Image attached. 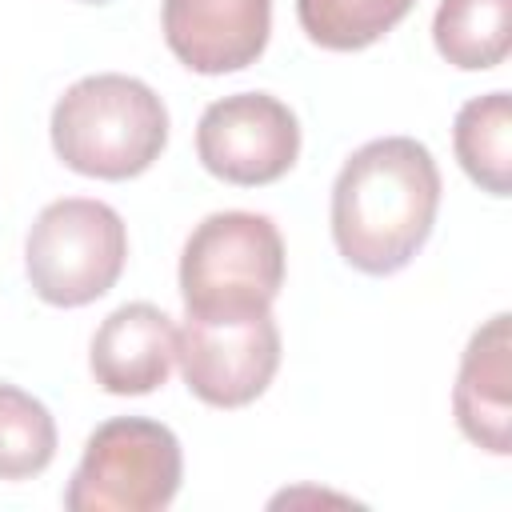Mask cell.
<instances>
[{
    "label": "cell",
    "instance_id": "obj_13",
    "mask_svg": "<svg viewBox=\"0 0 512 512\" xmlns=\"http://www.w3.org/2000/svg\"><path fill=\"white\" fill-rule=\"evenodd\" d=\"M416 0H296L304 36L328 52H360L384 40Z\"/></svg>",
    "mask_w": 512,
    "mask_h": 512
},
{
    "label": "cell",
    "instance_id": "obj_6",
    "mask_svg": "<svg viewBox=\"0 0 512 512\" xmlns=\"http://www.w3.org/2000/svg\"><path fill=\"white\" fill-rule=\"evenodd\" d=\"M196 156L208 176L236 188H264L292 172L300 156V120L272 92H232L204 108Z\"/></svg>",
    "mask_w": 512,
    "mask_h": 512
},
{
    "label": "cell",
    "instance_id": "obj_11",
    "mask_svg": "<svg viewBox=\"0 0 512 512\" xmlns=\"http://www.w3.org/2000/svg\"><path fill=\"white\" fill-rule=\"evenodd\" d=\"M452 148L480 192L496 200L512 192V100L504 88L460 104L452 120Z\"/></svg>",
    "mask_w": 512,
    "mask_h": 512
},
{
    "label": "cell",
    "instance_id": "obj_12",
    "mask_svg": "<svg viewBox=\"0 0 512 512\" xmlns=\"http://www.w3.org/2000/svg\"><path fill=\"white\" fill-rule=\"evenodd\" d=\"M508 16L512 0H440L432 16V44L452 68L488 72L508 56Z\"/></svg>",
    "mask_w": 512,
    "mask_h": 512
},
{
    "label": "cell",
    "instance_id": "obj_4",
    "mask_svg": "<svg viewBox=\"0 0 512 512\" xmlns=\"http://www.w3.org/2000/svg\"><path fill=\"white\" fill-rule=\"evenodd\" d=\"M128 260V228L104 200L64 196L24 236V276L52 308H84L112 292Z\"/></svg>",
    "mask_w": 512,
    "mask_h": 512
},
{
    "label": "cell",
    "instance_id": "obj_2",
    "mask_svg": "<svg viewBox=\"0 0 512 512\" xmlns=\"http://www.w3.org/2000/svg\"><path fill=\"white\" fill-rule=\"evenodd\" d=\"M52 152L92 180L144 176L168 144V108L136 76L96 72L76 80L52 108Z\"/></svg>",
    "mask_w": 512,
    "mask_h": 512
},
{
    "label": "cell",
    "instance_id": "obj_15",
    "mask_svg": "<svg viewBox=\"0 0 512 512\" xmlns=\"http://www.w3.org/2000/svg\"><path fill=\"white\" fill-rule=\"evenodd\" d=\"M80 4H112V0H80Z\"/></svg>",
    "mask_w": 512,
    "mask_h": 512
},
{
    "label": "cell",
    "instance_id": "obj_3",
    "mask_svg": "<svg viewBox=\"0 0 512 512\" xmlns=\"http://www.w3.org/2000/svg\"><path fill=\"white\" fill-rule=\"evenodd\" d=\"M284 288V236L264 212H212L180 252V300L192 320H244L272 312Z\"/></svg>",
    "mask_w": 512,
    "mask_h": 512
},
{
    "label": "cell",
    "instance_id": "obj_8",
    "mask_svg": "<svg viewBox=\"0 0 512 512\" xmlns=\"http://www.w3.org/2000/svg\"><path fill=\"white\" fill-rule=\"evenodd\" d=\"M168 52L200 76H224L256 64L272 32V0H164Z\"/></svg>",
    "mask_w": 512,
    "mask_h": 512
},
{
    "label": "cell",
    "instance_id": "obj_7",
    "mask_svg": "<svg viewBox=\"0 0 512 512\" xmlns=\"http://www.w3.org/2000/svg\"><path fill=\"white\" fill-rule=\"evenodd\" d=\"M176 364L188 392L208 408H244L268 392L280 368V328L272 312L244 320H184Z\"/></svg>",
    "mask_w": 512,
    "mask_h": 512
},
{
    "label": "cell",
    "instance_id": "obj_14",
    "mask_svg": "<svg viewBox=\"0 0 512 512\" xmlns=\"http://www.w3.org/2000/svg\"><path fill=\"white\" fill-rule=\"evenodd\" d=\"M56 456V420L44 400L0 380V480L40 476Z\"/></svg>",
    "mask_w": 512,
    "mask_h": 512
},
{
    "label": "cell",
    "instance_id": "obj_10",
    "mask_svg": "<svg viewBox=\"0 0 512 512\" xmlns=\"http://www.w3.org/2000/svg\"><path fill=\"white\" fill-rule=\"evenodd\" d=\"M508 356H512V316L496 312L472 332L460 356L456 388H452V416L460 432L492 456L512 452V384H508L512 364Z\"/></svg>",
    "mask_w": 512,
    "mask_h": 512
},
{
    "label": "cell",
    "instance_id": "obj_9",
    "mask_svg": "<svg viewBox=\"0 0 512 512\" xmlns=\"http://www.w3.org/2000/svg\"><path fill=\"white\" fill-rule=\"evenodd\" d=\"M176 364V324L148 300L120 304L92 336L88 368L108 396H148Z\"/></svg>",
    "mask_w": 512,
    "mask_h": 512
},
{
    "label": "cell",
    "instance_id": "obj_5",
    "mask_svg": "<svg viewBox=\"0 0 512 512\" xmlns=\"http://www.w3.org/2000/svg\"><path fill=\"white\" fill-rule=\"evenodd\" d=\"M184 452L168 424L148 416L104 420L64 488L68 512H160L176 500Z\"/></svg>",
    "mask_w": 512,
    "mask_h": 512
},
{
    "label": "cell",
    "instance_id": "obj_1",
    "mask_svg": "<svg viewBox=\"0 0 512 512\" xmlns=\"http://www.w3.org/2000/svg\"><path fill=\"white\" fill-rule=\"evenodd\" d=\"M440 208V168L416 136L360 144L332 184V240L348 268L392 276L428 244Z\"/></svg>",
    "mask_w": 512,
    "mask_h": 512
}]
</instances>
